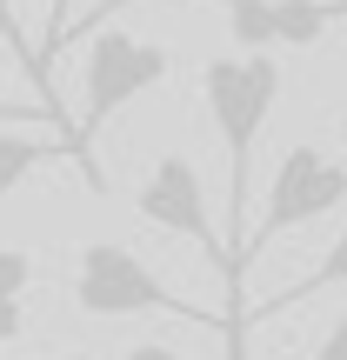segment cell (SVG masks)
Listing matches in <instances>:
<instances>
[{
  "mask_svg": "<svg viewBox=\"0 0 347 360\" xmlns=\"http://www.w3.org/2000/svg\"><path fill=\"white\" fill-rule=\"evenodd\" d=\"M168 67H174L168 47L147 40V34H120V27H101V34H94V47H87V114L74 120V141H67V154L87 160L94 187H101V174H94V134H101L127 101H141L147 87H160Z\"/></svg>",
  "mask_w": 347,
  "mask_h": 360,
  "instance_id": "obj_2",
  "label": "cell"
},
{
  "mask_svg": "<svg viewBox=\"0 0 347 360\" xmlns=\"http://www.w3.org/2000/svg\"><path fill=\"white\" fill-rule=\"evenodd\" d=\"M134 207H141L154 227L180 233V240H194L207 260H214L220 274H227V240L214 233V214H207V187H201V167H194L187 154H160L154 167H147L141 193H134Z\"/></svg>",
  "mask_w": 347,
  "mask_h": 360,
  "instance_id": "obj_4",
  "label": "cell"
},
{
  "mask_svg": "<svg viewBox=\"0 0 347 360\" xmlns=\"http://www.w3.org/2000/svg\"><path fill=\"white\" fill-rule=\"evenodd\" d=\"M327 287H347V227H341V240L321 254V267L308 274V281H294V287H281V294L267 300V307H254L241 327H254V321H274V314H287V307H301V300H314V294H327Z\"/></svg>",
  "mask_w": 347,
  "mask_h": 360,
  "instance_id": "obj_5",
  "label": "cell"
},
{
  "mask_svg": "<svg viewBox=\"0 0 347 360\" xmlns=\"http://www.w3.org/2000/svg\"><path fill=\"white\" fill-rule=\"evenodd\" d=\"M308 360H347V314H341L334 327H327V340H321V347H314Z\"/></svg>",
  "mask_w": 347,
  "mask_h": 360,
  "instance_id": "obj_11",
  "label": "cell"
},
{
  "mask_svg": "<svg viewBox=\"0 0 347 360\" xmlns=\"http://www.w3.org/2000/svg\"><path fill=\"white\" fill-rule=\"evenodd\" d=\"M74 27V0H53L47 7V40H40V53H34V87H47V67H53V47H61V34Z\"/></svg>",
  "mask_w": 347,
  "mask_h": 360,
  "instance_id": "obj_8",
  "label": "cell"
},
{
  "mask_svg": "<svg viewBox=\"0 0 347 360\" xmlns=\"http://www.w3.org/2000/svg\"><path fill=\"white\" fill-rule=\"evenodd\" d=\"M27 281H34V260L13 254V247H0V300H20Z\"/></svg>",
  "mask_w": 347,
  "mask_h": 360,
  "instance_id": "obj_10",
  "label": "cell"
},
{
  "mask_svg": "<svg viewBox=\"0 0 347 360\" xmlns=\"http://www.w3.org/2000/svg\"><path fill=\"white\" fill-rule=\"evenodd\" d=\"M207 120L227 147V294L241 300V254H247V187H254V141L281 107V60L274 53H214L201 67Z\"/></svg>",
  "mask_w": 347,
  "mask_h": 360,
  "instance_id": "obj_1",
  "label": "cell"
},
{
  "mask_svg": "<svg viewBox=\"0 0 347 360\" xmlns=\"http://www.w3.org/2000/svg\"><path fill=\"white\" fill-rule=\"evenodd\" d=\"M287 7H334V0H287Z\"/></svg>",
  "mask_w": 347,
  "mask_h": 360,
  "instance_id": "obj_16",
  "label": "cell"
},
{
  "mask_svg": "<svg viewBox=\"0 0 347 360\" xmlns=\"http://www.w3.org/2000/svg\"><path fill=\"white\" fill-rule=\"evenodd\" d=\"M120 360H187V354H174V347H160V340H141V347H127Z\"/></svg>",
  "mask_w": 347,
  "mask_h": 360,
  "instance_id": "obj_12",
  "label": "cell"
},
{
  "mask_svg": "<svg viewBox=\"0 0 347 360\" xmlns=\"http://www.w3.org/2000/svg\"><path fill=\"white\" fill-rule=\"evenodd\" d=\"M127 7H141V0H94V7H87V13H80V20L61 34V47H67V40H87V34H101V27L114 20V13H127ZM61 47H53V53H61Z\"/></svg>",
  "mask_w": 347,
  "mask_h": 360,
  "instance_id": "obj_9",
  "label": "cell"
},
{
  "mask_svg": "<svg viewBox=\"0 0 347 360\" xmlns=\"http://www.w3.org/2000/svg\"><path fill=\"white\" fill-rule=\"evenodd\" d=\"M20 334V300H0V340Z\"/></svg>",
  "mask_w": 347,
  "mask_h": 360,
  "instance_id": "obj_13",
  "label": "cell"
},
{
  "mask_svg": "<svg viewBox=\"0 0 347 360\" xmlns=\"http://www.w3.org/2000/svg\"><path fill=\"white\" fill-rule=\"evenodd\" d=\"M0 127H53V134L74 141V120H67L53 101H0Z\"/></svg>",
  "mask_w": 347,
  "mask_h": 360,
  "instance_id": "obj_7",
  "label": "cell"
},
{
  "mask_svg": "<svg viewBox=\"0 0 347 360\" xmlns=\"http://www.w3.org/2000/svg\"><path fill=\"white\" fill-rule=\"evenodd\" d=\"M40 360H61V354H40Z\"/></svg>",
  "mask_w": 347,
  "mask_h": 360,
  "instance_id": "obj_17",
  "label": "cell"
},
{
  "mask_svg": "<svg viewBox=\"0 0 347 360\" xmlns=\"http://www.w3.org/2000/svg\"><path fill=\"white\" fill-rule=\"evenodd\" d=\"M334 207H347V167L341 160H327L321 147H287V160L274 167V187H267V207H260V220L247 227V254H241V267L260 254L267 240H281V233H294V227H308V220H321V214H334Z\"/></svg>",
  "mask_w": 347,
  "mask_h": 360,
  "instance_id": "obj_3",
  "label": "cell"
},
{
  "mask_svg": "<svg viewBox=\"0 0 347 360\" xmlns=\"http://www.w3.org/2000/svg\"><path fill=\"white\" fill-rule=\"evenodd\" d=\"M47 154H67V134H13V127H0V193H13Z\"/></svg>",
  "mask_w": 347,
  "mask_h": 360,
  "instance_id": "obj_6",
  "label": "cell"
},
{
  "mask_svg": "<svg viewBox=\"0 0 347 360\" xmlns=\"http://www.w3.org/2000/svg\"><path fill=\"white\" fill-rule=\"evenodd\" d=\"M0 34H13V7H7V0H0Z\"/></svg>",
  "mask_w": 347,
  "mask_h": 360,
  "instance_id": "obj_14",
  "label": "cell"
},
{
  "mask_svg": "<svg viewBox=\"0 0 347 360\" xmlns=\"http://www.w3.org/2000/svg\"><path fill=\"white\" fill-rule=\"evenodd\" d=\"M220 7H227V13H241V7H260V0H220Z\"/></svg>",
  "mask_w": 347,
  "mask_h": 360,
  "instance_id": "obj_15",
  "label": "cell"
}]
</instances>
